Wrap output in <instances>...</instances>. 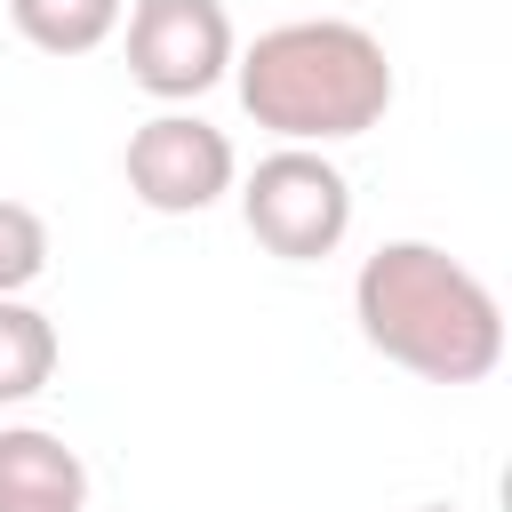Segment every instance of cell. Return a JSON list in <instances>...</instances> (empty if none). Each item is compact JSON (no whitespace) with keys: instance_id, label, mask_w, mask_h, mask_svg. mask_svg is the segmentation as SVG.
<instances>
[{"instance_id":"7a4b0ae2","label":"cell","mask_w":512,"mask_h":512,"mask_svg":"<svg viewBox=\"0 0 512 512\" xmlns=\"http://www.w3.org/2000/svg\"><path fill=\"white\" fill-rule=\"evenodd\" d=\"M240 104L256 128L288 136V144H336L384 120L392 104V64L384 40L344 24V16H304V24H272L256 32V48L240 56Z\"/></svg>"},{"instance_id":"5b68a950","label":"cell","mask_w":512,"mask_h":512,"mask_svg":"<svg viewBox=\"0 0 512 512\" xmlns=\"http://www.w3.org/2000/svg\"><path fill=\"white\" fill-rule=\"evenodd\" d=\"M232 184V144L200 112H160L128 136V192L152 216H200Z\"/></svg>"},{"instance_id":"ba28073f","label":"cell","mask_w":512,"mask_h":512,"mask_svg":"<svg viewBox=\"0 0 512 512\" xmlns=\"http://www.w3.org/2000/svg\"><path fill=\"white\" fill-rule=\"evenodd\" d=\"M16 32L48 56H88L112 24H120V0H8Z\"/></svg>"},{"instance_id":"6da1fadb","label":"cell","mask_w":512,"mask_h":512,"mask_svg":"<svg viewBox=\"0 0 512 512\" xmlns=\"http://www.w3.org/2000/svg\"><path fill=\"white\" fill-rule=\"evenodd\" d=\"M352 312L360 336L424 384H480L504 360L496 296L432 240H384L352 280Z\"/></svg>"},{"instance_id":"30bf717a","label":"cell","mask_w":512,"mask_h":512,"mask_svg":"<svg viewBox=\"0 0 512 512\" xmlns=\"http://www.w3.org/2000/svg\"><path fill=\"white\" fill-rule=\"evenodd\" d=\"M0 512H64V504H24V496H0Z\"/></svg>"},{"instance_id":"277c9868","label":"cell","mask_w":512,"mask_h":512,"mask_svg":"<svg viewBox=\"0 0 512 512\" xmlns=\"http://www.w3.org/2000/svg\"><path fill=\"white\" fill-rule=\"evenodd\" d=\"M232 64V16L216 0H136L128 16V72L136 88L184 104L200 88H216Z\"/></svg>"},{"instance_id":"3957f363","label":"cell","mask_w":512,"mask_h":512,"mask_svg":"<svg viewBox=\"0 0 512 512\" xmlns=\"http://www.w3.org/2000/svg\"><path fill=\"white\" fill-rule=\"evenodd\" d=\"M240 216H248V232H256L272 256L312 264V256H328V248L352 232V184H344V168L320 160L312 144H280V152L256 160V176H248V192H240Z\"/></svg>"},{"instance_id":"8992f818","label":"cell","mask_w":512,"mask_h":512,"mask_svg":"<svg viewBox=\"0 0 512 512\" xmlns=\"http://www.w3.org/2000/svg\"><path fill=\"white\" fill-rule=\"evenodd\" d=\"M0 496H24V504H64V512H80L88 504V464L56 440V432H40V424H16V432H0Z\"/></svg>"},{"instance_id":"8fae6325","label":"cell","mask_w":512,"mask_h":512,"mask_svg":"<svg viewBox=\"0 0 512 512\" xmlns=\"http://www.w3.org/2000/svg\"><path fill=\"white\" fill-rule=\"evenodd\" d=\"M416 512H448V504H416Z\"/></svg>"},{"instance_id":"52a82bcc","label":"cell","mask_w":512,"mask_h":512,"mask_svg":"<svg viewBox=\"0 0 512 512\" xmlns=\"http://www.w3.org/2000/svg\"><path fill=\"white\" fill-rule=\"evenodd\" d=\"M48 376H56V328H48V312L0 296V408L32 400Z\"/></svg>"},{"instance_id":"9c48e42d","label":"cell","mask_w":512,"mask_h":512,"mask_svg":"<svg viewBox=\"0 0 512 512\" xmlns=\"http://www.w3.org/2000/svg\"><path fill=\"white\" fill-rule=\"evenodd\" d=\"M48 272V224L24 200H0V296H24Z\"/></svg>"}]
</instances>
